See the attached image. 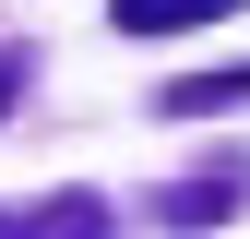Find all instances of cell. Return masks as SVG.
I'll return each instance as SVG.
<instances>
[{
	"label": "cell",
	"instance_id": "cell-1",
	"mask_svg": "<svg viewBox=\"0 0 250 239\" xmlns=\"http://www.w3.org/2000/svg\"><path fill=\"white\" fill-rule=\"evenodd\" d=\"M131 24H179V12H227V0H119Z\"/></svg>",
	"mask_w": 250,
	"mask_h": 239
}]
</instances>
